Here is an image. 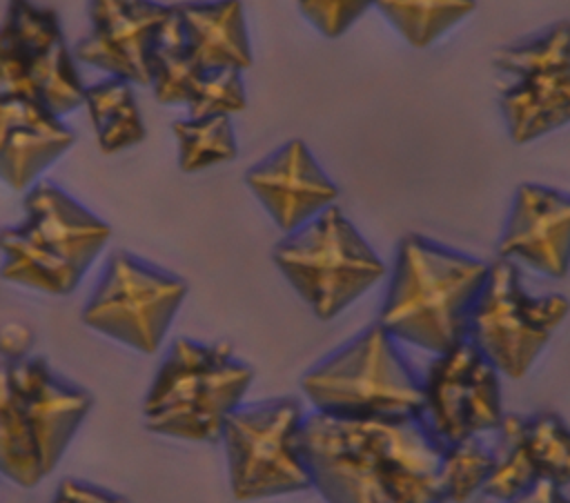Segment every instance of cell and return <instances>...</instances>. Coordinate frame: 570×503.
Masks as SVG:
<instances>
[{"label": "cell", "instance_id": "4fadbf2b", "mask_svg": "<svg viewBox=\"0 0 570 503\" xmlns=\"http://www.w3.org/2000/svg\"><path fill=\"white\" fill-rule=\"evenodd\" d=\"M171 9L156 0H89V27L71 49L76 62L149 87V53Z\"/></svg>", "mask_w": 570, "mask_h": 503}, {"label": "cell", "instance_id": "ba28073f", "mask_svg": "<svg viewBox=\"0 0 570 503\" xmlns=\"http://www.w3.org/2000/svg\"><path fill=\"white\" fill-rule=\"evenodd\" d=\"M187 298V283L131 254L116 249L80 309L87 329L138 354H156Z\"/></svg>", "mask_w": 570, "mask_h": 503}, {"label": "cell", "instance_id": "30bf717a", "mask_svg": "<svg viewBox=\"0 0 570 503\" xmlns=\"http://www.w3.org/2000/svg\"><path fill=\"white\" fill-rule=\"evenodd\" d=\"M499 109L512 142L525 145L570 125V20L499 47L492 56Z\"/></svg>", "mask_w": 570, "mask_h": 503}, {"label": "cell", "instance_id": "9a60e30c", "mask_svg": "<svg viewBox=\"0 0 570 503\" xmlns=\"http://www.w3.org/2000/svg\"><path fill=\"white\" fill-rule=\"evenodd\" d=\"M497 258L525 265L548 278H566L570 272V194L523 183L517 187Z\"/></svg>", "mask_w": 570, "mask_h": 503}, {"label": "cell", "instance_id": "f1b7e54d", "mask_svg": "<svg viewBox=\"0 0 570 503\" xmlns=\"http://www.w3.org/2000/svg\"><path fill=\"white\" fill-rule=\"evenodd\" d=\"M49 503H129L125 496L82 479H62Z\"/></svg>", "mask_w": 570, "mask_h": 503}, {"label": "cell", "instance_id": "4dcf8cb0", "mask_svg": "<svg viewBox=\"0 0 570 503\" xmlns=\"http://www.w3.org/2000/svg\"><path fill=\"white\" fill-rule=\"evenodd\" d=\"M510 503H570V496H566L561 487L548 481H537L521 499Z\"/></svg>", "mask_w": 570, "mask_h": 503}, {"label": "cell", "instance_id": "5bb4252c", "mask_svg": "<svg viewBox=\"0 0 570 503\" xmlns=\"http://www.w3.org/2000/svg\"><path fill=\"white\" fill-rule=\"evenodd\" d=\"M245 185L283 236L301 229L338 200L336 183L301 138L287 140L252 165L245 171Z\"/></svg>", "mask_w": 570, "mask_h": 503}, {"label": "cell", "instance_id": "603a6c76", "mask_svg": "<svg viewBox=\"0 0 570 503\" xmlns=\"http://www.w3.org/2000/svg\"><path fill=\"white\" fill-rule=\"evenodd\" d=\"M414 49H428L463 22L476 0H376L374 4Z\"/></svg>", "mask_w": 570, "mask_h": 503}, {"label": "cell", "instance_id": "484cf974", "mask_svg": "<svg viewBox=\"0 0 570 503\" xmlns=\"http://www.w3.org/2000/svg\"><path fill=\"white\" fill-rule=\"evenodd\" d=\"M492 470V450L479 438L441 447L439 476L445 503H465L479 494Z\"/></svg>", "mask_w": 570, "mask_h": 503}, {"label": "cell", "instance_id": "7a4b0ae2", "mask_svg": "<svg viewBox=\"0 0 570 503\" xmlns=\"http://www.w3.org/2000/svg\"><path fill=\"white\" fill-rule=\"evenodd\" d=\"M490 263L421 234H405L394 254L376 323L396 341L441 354L468 341L472 307Z\"/></svg>", "mask_w": 570, "mask_h": 503}, {"label": "cell", "instance_id": "52a82bcc", "mask_svg": "<svg viewBox=\"0 0 570 503\" xmlns=\"http://www.w3.org/2000/svg\"><path fill=\"white\" fill-rule=\"evenodd\" d=\"M303 405L274 396L236 407L220 432L229 492L236 501H265L312 490L303 456Z\"/></svg>", "mask_w": 570, "mask_h": 503}, {"label": "cell", "instance_id": "8992f818", "mask_svg": "<svg viewBox=\"0 0 570 503\" xmlns=\"http://www.w3.org/2000/svg\"><path fill=\"white\" fill-rule=\"evenodd\" d=\"M272 260L318 320H332L376 287L387 267L338 205L285 234Z\"/></svg>", "mask_w": 570, "mask_h": 503}, {"label": "cell", "instance_id": "83f0119b", "mask_svg": "<svg viewBox=\"0 0 570 503\" xmlns=\"http://www.w3.org/2000/svg\"><path fill=\"white\" fill-rule=\"evenodd\" d=\"M301 16L323 36L341 38L350 27L376 4V0H292Z\"/></svg>", "mask_w": 570, "mask_h": 503}, {"label": "cell", "instance_id": "ffe728a7", "mask_svg": "<svg viewBox=\"0 0 570 503\" xmlns=\"http://www.w3.org/2000/svg\"><path fill=\"white\" fill-rule=\"evenodd\" d=\"M0 476L24 490L47 479L13 383L11 361L4 358H0Z\"/></svg>", "mask_w": 570, "mask_h": 503}, {"label": "cell", "instance_id": "d4e9b609", "mask_svg": "<svg viewBox=\"0 0 570 503\" xmlns=\"http://www.w3.org/2000/svg\"><path fill=\"white\" fill-rule=\"evenodd\" d=\"M525 447L539 481L557 487L570 485V427L550 410L525 416Z\"/></svg>", "mask_w": 570, "mask_h": 503}, {"label": "cell", "instance_id": "3957f363", "mask_svg": "<svg viewBox=\"0 0 570 503\" xmlns=\"http://www.w3.org/2000/svg\"><path fill=\"white\" fill-rule=\"evenodd\" d=\"M109 238L107 220L62 187L38 180L24 191L22 218L0 227V278L47 296H69Z\"/></svg>", "mask_w": 570, "mask_h": 503}, {"label": "cell", "instance_id": "e0dca14e", "mask_svg": "<svg viewBox=\"0 0 570 503\" xmlns=\"http://www.w3.org/2000/svg\"><path fill=\"white\" fill-rule=\"evenodd\" d=\"M76 142L73 129L45 105L0 96V180L27 191Z\"/></svg>", "mask_w": 570, "mask_h": 503}, {"label": "cell", "instance_id": "2e32d148", "mask_svg": "<svg viewBox=\"0 0 570 503\" xmlns=\"http://www.w3.org/2000/svg\"><path fill=\"white\" fill-rule=\"evenodd\" d=\"M11 372L42 470L49 476L87 421L94 396L36 354L11 361Z\"/></svg>", "mask_w": 570, "mask_h": 503}, {"label": "cell", "instance_id": "6da1fadb", "mask_svg": "<svg viewBox=\"0 0 570 503\" xmlns=\"http://www.w3.org/2000/svg\"><path fill=\"white\" fill-rule=\"evenodd\" d=\"M301 443L312 490L325 503H445L441 447L419 416L336 418L312 412Z\"/></svg>", "mask_w": 570, "mask_h": 503}, {"label": "cell", "instance_id": "8fae6325", "mask_svg": "<svg viewBox=\"0 0 570 503\" xmlns=\"http://www.w3.org/2000/svg\"><path fill=\"white\" fill-rule=\"evenodd\" d=\"M85 80L56 9L9 0L0 20V96H20L56 116L82 107Z\"/></svg>", "mask_w": 570, "mask_h": 503}, {"label": "cell", "instance_id": "ac0fdd59", "mask_svg": "<svg viewBox=\"0 0 570 503\" xmlns=\"http://www.w3.org/2000/svg\"><path fill=\"white\" fill-rule=\"evenodd\" d=\"M174 9L187 53L200 71L252 67V42L240 0H187Z\"/></svg>", "mask_w": 570, "mask_h": 503}, {"label": "cell", "instance_id": "7c38bea8", "mask_svg": "<svg viewBox=\"0 0 570 503\" xmlns=\"http://www.w3.org/2000/svg\"><path fill=\"white\" fill-rule=\"evenodd\" d=\"M503 414L501 374L470 341L432 356L421 376L419 418L439 447L494 434Z\"/></svg>", "mask_w": 570, "mask_h": 503}, {"label": "cell", "instance_id": "44dd1931", "mask_svg": "<svg viewBox=\"0 0 570 503\" xmlns=\"http://www.w3.org/2000/svg\"><path fill=\"white\" fill-rule=\"evenodd\" d=\"M200 73L187 53L178 13L171 9L149 53V89L160 105L187 107Z\"/></svg>", "mask_w": 570, "mask_h": 503}, {"label": "cell", "instance_id": "f546056e", "mask_svg": "<svg viewBox=\"0 0 570 503\" xmlns=\"http://www.w3.org/2000/svg\"><path fill=\"white\" fill-rule=\"evenodd\" d=\"M29 343L31 334L24 325H7L0 329V358L4 361H18L29 356Z\"/></svg>", "mask_w": 570, "mask_h": 503}, {"label": "cell", "instance_id": "5b68a950", "mask_svg": "<svg viewBox=\"0 0 570 503\" xmlns=\"http://www.w3.org/2000/svg\"><path fill=\"white\" fill-rule=\"evenodd\" d=\"M301 392L312 412L336 418H399L421 412V376L379 323L312 365L301 378Z\"/></svg>", "mask_w": 570, "mask_h": 503}, {"label": "cell", "instance_id": "4316f807", "mask_svg": "<svg viewBox=\"0 0 570 503\" xmlns=\"http://www.w3.org/2000/svg\"><path fill=\"white\" fill-rule=\"evenodd\" d=\"M247 107V91L243 71L216 69L203 71L191 98L187 102V116H234Z\"/></svg>", "mask_w": 570, "mask_h": 503}, {"label": "cell", "instance_id": "7402d4cb", "mask_svg": "<svg viewBox=\"0 0 570 503\" xmlns=\"http://www.w3.org/2000/svg\"><path fill=\"white\" fill-rule=\"evenodd\" d=\"M523 427L525 416L505 412L494 430L497 443L492 447V470L481 492L497 503L521 499L539 481L525 447Z\"/></svg>", "mask_w": 570, "mask_h": 503}, {"label": "cell", "instance_id": "d6986e66", "mask_svg": "<svg viewBox=\"0 0 570 503\" xmlns=\"http://www.w3.org/2000/svg\"><path fill=\"white\" fill-rule=\"evenodd\" d=\"M82 107L87 109L96 147L105 156L122 154L140 145L147 136L134 85L120 78L105 76L98 82L87 85Z\"/></svg>", "mask_w": 570, "mask_h": 503}, {"label": "cell", "instance_id": "277c9868", "mask_svg": "<svg viewBox=\"0 0 570 503\" xmlns=\"http://www.w3.org/2000/svg\"><path fill=\"white\" fill-rule=\"evenodd\" d=\"M252 383V365L232 345L180 336L167 347L142 396V425L171 441L218 443Z\"/></svg>", "mask_w": 570, "mask_h": 503}, {"label": "cell", "instance_id": "cb8c5ba5", "mask_svg": "<svg viewBox=\"0 0 570 503\" xmlns=\"http://www.w3.org/2000/svg\"><path fill=\"white\" fill-rule=\"evenodd\" d=\"M178 167L198 174L227 165L238 156L236 131L229 116H187L171 125Z\"/></svg>", "mask_w": 570, "mask_h": 503}, {"label": "cell", "instance_id": "9c48e42d", "mask_svg": "<svg viewBox=\"0 0 570 503\" xmlns=\"http://www.w3.org/2000/svg\"><path fill=\"white\" fill-rule=\"evenodd\" d=\"M570 314L563 294H532L519 265L505 258L490 263L488 280L472 307L468 341L510 378H523Z\"/></svg>", "mask_w": 570, "mask_h": 503}]
</instances>
